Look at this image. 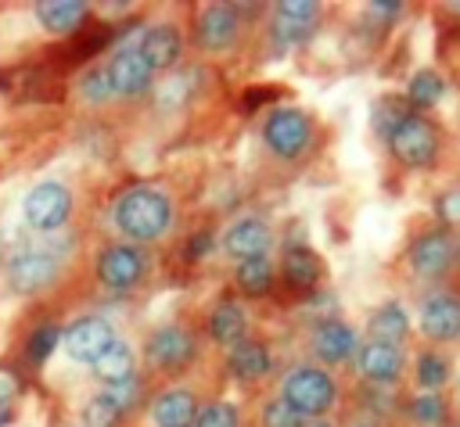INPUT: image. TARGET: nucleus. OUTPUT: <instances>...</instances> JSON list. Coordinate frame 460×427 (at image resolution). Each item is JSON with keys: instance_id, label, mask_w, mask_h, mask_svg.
I'll return each mask as SVG.
<instances>
[{"instance_id": "f257e3e1", "label": "nucleus", "mask_w": 460, "mask_h": 427, "mask_svg": "<svg viewBox=\"0 0 460 427\" xmlns=\"http://www.w3.org/2000/svg\"><path fill=\"white\" fill-rule=\"evenodd\" d=\"M176 205L165 187L155 183H133L126 187L111 205V226L126 244H155L172 230Z\"/></svg>"}, {"instance_id": "f03ea898", "label": "nucleus", "mask_w": 460, "mask_h": 427, "mask_svg": "<svg viewBox=\"0 0 460 427\" xmlns=\"http://www.w3.org/2000/svg\"><path fill=\"white\" fill-rule=\"evenodd\" d=\"M302 420H327V413L338 405V380L331 370L316 362H298L280 377L277 391Z\"/></svg>"}, {"instance_id": "7ed1b4c3", "label": "nucleus", "mask_w": 460, "mask_h": 427, "mask_svg": "<svg viewBox=\"0 0 460 427\" xmlns=\"http://www.w3.org/2000/svg\"><path fill=\"white\" fill-rule=\"evenodd\" d=\"M442 154V133L420 111H402L388 126V158L402 169H431Z\"/></svg>"}, {"instance_id": "20e7f679", "label": "nucleus", "mask_w": 460, "mask_h": 427, "mask_svg": "<svg viewBox=\"0 0 460 427\" xmlns=\"http://www.w3.org/2000/svg\"><path fill=\"white\" fill-rule=\"evenodd\" d=\"M259 136H262V147L277 161H298L316 144V122H313L309 111H302L295 104H284V108L266 111Z\"/></svg>"}, {"instance_id": "39448f33", "label": "nucleus", "mask_w": 460, "mask_h": 427, "mask_svg": "<svg viewBox=\"0 0 460 427\" xmlns=\"http://www.w3.org/2000/svg\"><path fill=\"white\" fill-rule=\"evenodd\" d=\"M140 359L147 362V370L183 373L198 359V334L183 323H162V327L147 330V337L140 344Z\"/></svg>"}, {"instance_id": "423d86ee", "label": "nucleus", "mask_w": 460, "mask_h": 427, "mask_svg": "<svg viewBox=\"0 0 460 427\" xmlns=\"http://www.w3.org/2000/svg\"><path fill=\"white\" fill-rule=\"evenodd\" d=\"M75 212V197L65 183L58 179H43L36 187L25 190L22 197V219L29 230L36 233H50V230H61Z\"/></svg>"}, {"instance_id": "0eeeda50", "label": "nucleus", "mask_w": 460, "mask_h": 427, "mask_svg": "<svg viewBox=\"0 0 460 427\" xmlns=\"http://www.w3.org/2000/svg\"><path fill=\"white\" fill-rule=\"evenodd\" d=\"M93 276L108 291H133L147 276V251L126 240H111L93 255Z\"/></svg>"}, {"instance_id": "6e6552de", "label": "nucleus", "mask_w": 460, "mask_h": 427, "mask_svg": "<svg viewBox=\"0 0 460 427\" xmlns=\"http://www.w3.org/2000/svg\"><path fill=\"white\" fill-rule=\"evenodd\" d=\"M453 258H456V237L442 226L417 233L406 244V255H402L413 280H442L453 269Z\"/></svg>"}, {"instance_id": "1a4fd4ad", "label": "nucleus", "mask_w": 460, "mask_h": 427, "mask_svg": "<svg viewBox=\"0 0 460 427\" xmlns=\"http://www.w3.org/2000/svg\"><path fill=\"white\" fill-rule=\"evenodd\" d=\"M115 341H119L115 323L104 316H83L61 330V352L72 362H86V366H93Z\"/></svg>"}, {"instance_id": "9d476101", "label": "nucleus", "mask_w": 460, "mask_h": 427, "mask_svg": "<svg viewBox=\"0 0 460 427\" xmlns=\"http://www.w3.org/2000/svg\"><path fill=\"white\" fill-rule=\"evenodd\" d=\"M61 276V262L50 255V251H18L7 266H4V280L14 294L22 298H32V294H43L58 283Z\"/></svg>"}, {"instance_id": "9b49d317", "label": "nucleus", "mask_w": 460, "mask_h": 427, "mask_svg": "<svg viewBox=\"0 0 460 427\" xmlns=\"http://www.w3.org/2000/svg\"><path fill=\"white\" fill-rule=\"evenodd\" d=\"M241 39V11L234 4H208L194 18V47L201 54H226Z\"/></svg>"}, {"instance_id": "f8f14e48", "label": "nucleus", "mask_w": 460, "mask_h": 427, "mask_svg": "<svg viewBox=\"0 0 460 427\" xmlns=\"http://www.w3.org/2000/svg\"><path fill=\"white\" fill-rule=\"evenodd\" d=\"M309 355L316 366L323 370H334V366H345L356 359L359 352V334L352 330V323L345 319H320L313 330H309Z\"/></svg>"}, {"instance_id": "ddd939ff", "label": "nucleus", "mask_w": 460, "mask_h": 427, "mask_svg": "<svg viewBox=\"0 0 460 427\" xmlns=\"http://www.w3.org/2000/svg\"><path fill=\"white\" fill-rule=\"evenodd\" d=\"M417 330L431 348L460 341V298L453 291L428 294L420 301V312H417Z\"/></svg>"}, {"instance_id": "4468645a", "label": "nucleus", "mask_w": 460, "mask_h": 427, "mask_svg": "<svg viewBox=\"0 0 460 427\" xmlns=\"http://www.w3.org/2000/svg\"><path fill=\"white\" fill-rule=\"evenodd\" d=\"M219 248L226 258L234 262H248V258H270L273 248V226L259 215H241L234 219L223 233H219Z\"/></svg>"}, {"instance_id": "2eb2a0df", "label": "nucleus", "mask_w": 460, "mask_h": 427, "mask_svg": "<svg viewBox=\"0 0 460 427\" xmlns=\"http://www.w3.org/2000/svg\"><path fill=\"white\" fill-rule=\"evenodd\" d=\"M104 72H108V83H111V97L115 100H137L155 83V72L147 68V61L140 57L137 47H119L104 61Z\"/></svg>"}, {"instance_id": "dca6fc26", "label": "nucleus", "mask_w": 460, "mask_h": 427, "mask_svg": "<svg viewBox=\"0 0 460 427\" xmlns=\"http://www.w3.org/2000/svg\"><path fill=\"white\" fill-rule=\"evenodd\" d=\"M133 47L140 50V57L147 61V68L155 75L172 72L183 54V29L176 22H151L147 29H140V39Z\"/></svg>"}, {"instance_id": "f3484780", "label": "nucleus", "mask_w": 460, "mask_h": 427, "mask_svg": "<svg viewBox=\"0 0 460 427\" xmlns=\"http://www.w3.org/2000/svg\"><path fill=\"white\" fill-rule=\"evenodd\" d=\"M356 370L370 384H395L406 370V348L402 344H385V341H359Z\"/></svg>"}, {"instance_id": "a211bd4d", "label": "nucleus", "mask_w": 460, "mask_h": 427, "mask_svg": "<svg viewBox=\"0 0 460 427\" xmlns=\"http://www.w3.org/2000/svg\"><path fill=\"white\" fill-rule=\"evenodd\" d=\"M198 409L201 402L190 388H165L147 402L151 427H194Z\"/></svg>"}, {"instance_id": "6ab92c4d", "label": "nucleus", "mask_w": 460, "mask_h": 427, "mask_svg": "<svg viewBox=\"0 0 460 427\" xmlns=\"http://www.w3.org/2000/svg\"><path fill=\"white\" fill-rule=\"evenodd\" d=\"M320 22V4L313 0H284V4H273V32L284 39V43H302Z\"/></svg>"}, {"instance_id": "aec40b11", "label": "nucleus", "mask_w": 460, "mask_h": 427, "mask_svg": "<svg viewBox=\"0 0 460 427\" xmlns=\"http://www.w3.org/2000/svg\"><path fill=\"white\" fill-rule=\"evenodd\" d=\"M270 362H273V359H270L266 341H259V337H252V334L226 348V373H230L234 380H241V384L262 380V377L270 373Z\"/></svg>"}, {"instance_id": "412c9836", "label": "nucleus", "mask_w": 460, "mask_h": 427, "mask_svg": "<svg viewBox=\"0 0 460 427\" xmlns=\"http://www.w3.org/2000/svg\"><path fill=\"white\" fill-rule=\"evenodd\" d=\"M205 330H208V337H212L216 344H223V348L237 344L241 337H248V312H244V305L234 301V298L216 301V305L208 309V316H205Z\"/></svg>"}, {"instance_id": "4be33fe9", "label": "nucleus", "mask_w": 460, "mask_h": 427, "mask_svg": "<svg viewBox=\"0 0 460 427\" xmlns=\"http://www.w3.org/2000/svg\"><path fill=\"white\" fill-rule=\"evenodd\" d=\"M410 337V316L399 301H385L367 316V337L363 341H385V344H406Z\"/></svg>"}, {"instance_id": "5701e85b", "label": "nucleus", "mask_w": 460, "mask_h": 427, "mask_svg": "<svg viewBox=\"0 0 460 427\" xmlns=\"http://www.w3.org/2000/svg\"><path fill=\"white\" fill-rule=\"evenodd\" d=\"M280 273L288 276L291 287L309 291V287H316V280L323 276V262H320V255H316L313 248L291 244V248L280 255Z\"/></svg>"}, {"instance_id": "b1692460", "label": "nucleus", "mask_w": 460, "mask_h": 427, "mask_svg": "<svg viewBox=\"0 0 460 427\" xmlns=\"http://www.w3.org/2000/svg\"><path fill=\"white\" fill-rule=\"evenodd\" d=\"M90 370H93V380H97L101 388L119 384V380H129V377H137V348L119 337Z\"/></svg>"}, {"instance_id": "393cba45", "label": "nucleus", "mask_w": 460, "mask_h": 427, "mask_svg": "<svg viewBox=\"0 0 460 427\" xmlns=\"http://www.w3.org/2000/svg\"><path fill=\"white\" fill-rule=\"evenodd\" d=\"M83 18H86V4H79V0H43V4H36V22L50 36L75 32L83 25Z\"/></svg>"}, {"instance_id": "a878e982", "label": "nucleus", "mask_w": 460, "mask_h": 427, "mask_svg": "<svg viewBox=\"0 0 460 427\" xmlns=\"http://www.w3.org/2000/svg\"><path fill=\"white\" fill-rule=\"evenodd\" d=\"M449 380H453V362H449L446 352H438V348L417 352V359H413V384H417V391L442 395V388Z\"/></svg>"}, {"instance_id": "bb28decb", "label": "nucleus", "mask_w": 460, "mask_h": 427, "mask_svg": "<svg viewBox=\"0 0 460 427\" xmlns=\"http://www.w3.org/2000/svg\"><path fill=\"white\" fill-rule=\"evenodd\" d=\"M442 97H446V79H442L438 68H417V72L406 79V100H410L413 111L424 115V111L435 108Z\"/></svg>"}, {"instance_id": "cd10ccee", "label": "nucleus", "mask_w": 460, "mask_h": 427, "mask_svg": "<svg viewBox=\"0 0 460 427\" xmlns=\"http://www.w3.org/2000/svg\"><path fill=\"white\" fill-rule=\"evenodd\" d=\"M234 287L244 298H266L273 287V258H248L234 266Z\"/></svg>"}, {"instance_id": "c85d7f7f", "label": "nucleus", "mask_w": 460, "mask_h": 427, "mask_svg": "<svg viewBox=\"0 0 460 427\" xmlns=\"http://www.w3.org/2000/svg\"><path fill=\"white\" fill-rule=\"evenodd\" d=\"M75 93H79V100L83 104H111L115 97H111V83H108V72H104V65H93V68H86L83 75H79V83H75Z\"/></svg>"}, {"instance_id": "c756f323", "label": "nucleus", "mask_w": 460, "mask_h": 427, "mask_svg": "<svg viewBox=\"0 0 460 427\" xmlns=\"http://www.w3.org/2000/svg\"><path fill=\"white\" fill-rule=\"evenodd\" d=\"M101 395L122 413V416H129V413H137L140 409V402H144V384L137 380V377H129V380H119V384H108V388H101Z\"/></svg>"}, {"instance_id": "7c9ffc66", "label": "nucleus", "mask_w": 460, "mask_h": 427, "mask_svg": "<svg viewBox=\"0 0 460 427\" xmlns=\"http://www.w3.org/2000/svg\"><path fill=\"white\" fill-rule=\"evenodd\" d=\"M79 420H83V427H119L126 416L97 391V395H90L86 402H83V409H79Z\"/></svg>"}, {"instance_id": "2f4dec72", "label": "nucleus", "mask_w": 460, "mask_h": 427, "mask_svg": "<svg viewBox=\"0 0 460 427\" xmlns=\"http://www.w3.org/2000/svg\"><path fill=\"white\" fill-rule=\"evenodd\" d=\"M259 427H302V416L280 398V395H270L259 402V416H255Z\"/></svg>"}, {"instance_id": "473e14b6", "label": "nucleus", "mask_w": 460, "mask_h": 427, "mask_svg": "<svg viewBox=\"0 0 460 427\" xmlns=\"http://www.w3.org/2000/svg\"><path fill=\"white\" fill-rule=\"evenodd\" d=\"M58 344H61V327H58V323H40V327L29 334V341H25V355H29L32 362H47L50 352H58Z\"/></svg>"}, {"instance_id": "72a5a7b5", "label": "nucleus", "mask_w": 460, "mask_h": 427, "mask_svg": "<svg viewBox=\"0 0 460 427\" xmlns=\"http://www.w3.org/2000/svg\"><path fill=\"white\" fill-rule=\"evenodd\" d=\"M194 427H241V413H237L234 402H226V398H212V402H205V405L198 409Z\"/></svg>"}, {"instance_id": "f704fd0d", "label": "nucleus", "mask_w": 460, "mask_h": 427, "mask_svg": "<svg viewBox=\"0 0 460 427\" xmlns=\"http://www.w3.org/2000/svg\"><path fill=\"white\" fill-rule=\"evenodd\" d=\"M410 416H413L417 423H424V427H435V423L446 416V402H442V395L417 391V395L410 398Z\"/></svg>"}, {"instance_id": "c9c22d12", "label": "nucleus", "mask_w": 460, "mask_h": 427, "mask_svg": "<svg viewBox=\"0 0 460 427\" xmlns=\"http://www.w3.org/2000/svg\"><path fill=\"white\" fill-rule=\"evenodd\" d=\"M435 215H438V226L449 233L460 226V187H449L435 197Z\"/></svg>"}, {"instance_id": "e433bc0d", "label": "nucleus", "mask_w": 460, "mask_h": 427, "mask_svg": "<svg viewBox=\"0 0 460 427\" xmlns=\"http://www.w3.org/2000/svg\"><path fill=\"white\" fill-rule=\"evenodd\" d=\"M14 391H18V384H14V377L0 370V409H7V405L14 402Z\"/></svg>"}, {"instance_id": "4c0bfd02", "label": "nucleus", "mask_w": 460, "mask_h": 427, "mask_svg": "<svg viewBox=\"0 0 460 427\" xmlns=\"http://www.w3.org/2000/svg\"><path fill=\"white\" fill-rule=\"evenodd\" d=\"M302 427H334L331 420H302Z\"/></svg>"}, {"instance_id": "58836bf2", "label": "nucleus", "mask_w": 460, "mask_h": 427, "mask_svg": "<svg viewBox=\"0 0 460 427\" xmlns=\"http://www.w3.org/2000/svg\"><path fill=\"white\" fill-rule=\"evenodd\" d=\"M349 427H381V423H377V420H352Z\"/></svg>"}, {"instance_id": "ea45409f", "label": "nucleus", "mask_w": 460, "mask_h": 427, "mask_svg": "<svg viewBox=\"0 0 460 427\" xmlns=\"http://www.w3.org/2000/svg\"><path fill=\"white\" fill-rule=\"evenodd\" d=\"M453 269H460V237H456V258H453Z\"/></svg>"}, {"instance_id": "a19ab883", "label": "nucleus", "mask_w": 460, "mask_h": 427, "mask_svg": "<svg viewBox=\"0 0 460 427\" xmlns=\"http://www.w3.org/2000/svg\"><path fill=\"white\" fill-rule=\"evenodd\" d=\"M456 398H460V380H456Z\"/></svg>"}]
</instances>
